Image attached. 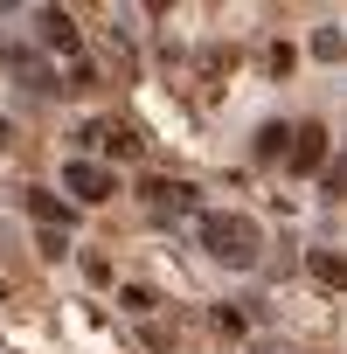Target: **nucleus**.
<instances>
[{"label": "nucleus", "instance_id": "obj_1", "mask_svg": "<svg viewBox=\"0 0 347 354\" xmlns=\"http://www.w3.org/2000/svg\"><path fill=\"white\" fill-rule=\"evenodd\" d=\"M202 250H209L216 264H229V271H250V264L264 257V230H257L243 209H216V216H202Z\"/></svg>", "mask_w": 347, "mask_h": 354}, {"label": "nucleus", "instance_id": "obj_2", "mask_svg": "<svg viewBox=\"0 0 347 354\" xmlns=\"http://www.w3.org/2000/svg\"><path fill=\"white\" fill-rule=\"evenodd\" d=\"M63 188H70L77 202H111V195H118V174L97 167V160H70V167H63Z\"/></svg>", "mask_w": 347, "mask_h": 354}, {"label": "nucleus", "instance_id": "obj_3", "mask_svg": "<svg viewBox=\"0 0 347 354\" xmlns=\"http://www.w3.org/2000/svg\"><path fill=\"white\" fill-rule=\"evenodd\" d=\"M333 153H326V125H292V146H285V167L292 174H319Z\"/></svg>", "mask_w": 347, "mask_h": 354}, {"label": "nucleus", "instance_id": "obj_4", "mask_svg": "<svg viewBox=\"0 0 347 354\" xmlns=\"http://www.w3.org/2000/svg\"><path fill=\"white\" fill-rule=\"evenodd\" d=\"M84 139H91V146H104L111 160H139V146H146V139H139L132 125H118V118H97V125H84Z\"/></svg>", "mask_w": 347, "mask_h": 354}, {"label": "nucleus", "instance_id": "obj_5", "mask_svg": "<svg viewBox=\"0 0 347 354\" xmlns=\"http://www.w3.org/2000/svg\"><path fill=\"white\" fill-rule=\"evenodd\" d=\"M139 195H146V209H153V216H167V209L181 216V209H195V188H188V181H146Z\"/></svg>", "mask_w": 347, "mask_h": 354}, {"label": "nucleus", "instance_id": "obj_6", "mask_svg": "<svg viewBox=\"0 0 347 354\" xmlns=\"http://www.w3.org/2000/svg\"><path fill=\"white\" fill-rule=\"evenodd\" d=\"M42 42L63 49V56H77V21H70L63 8H42Z\"/></svg>", "mask_w": 347, "mask_h": 354}, {"label": "nucleus", "instance_id": "obj_7", "mask_svg": "<svg viewBox=\"0 0 347 354\" xmlns=\"http://www.w3.org/2000/svg\"><path fill=\"white\" fill-rule=\"evenodd\" d=\"M28 216H35V223H42V230H56V223H63V230H70V209H63V202H56V195H49V188H28Z\"/></svg>", "mask_w": 347, "mask_h": 354}, {"label": "nucleus", "instance_id": "obj_8", "mask_svg": "<svg viewBox=\"0 0 347 354\" xmlns=\"http://www.w3.org/2000/svg\"><path fill=\"white\" fill-rule=\"evenodd\" d=\"M285 146H292V125H264L257 132V160H285Z\"/></svg>", "mask_w": 347, "mask_h": 354}, {"label": "nucleus", "instance_id": "obj_9", "mask_svg": "<svg viewBox=\"0 0 347 354\" xmlns=\"http://www.w3.org/2000/svg\"><path fill=\"white\" fill-rule=\"evenodd\" d=\"M319 188H326V195H333V202H340V195H347V160H326V167H319Z\"/></svg>", "mask_w": 347, "mask_h": 354}, {"label": "nucleus", "instance_id": "obj_10", "mask_svg": "<svg viewBox=\"0 0 347 354\" xmlns=\"http://www.w3.org/2000/svg\"><path fill=\"white\" fill-rule=\"evenodd\" d=\"M312 278H326V285H340L347 271H340V257H326V250H312Z\"/></svg>", "mask_w": 347, "mask_h": 354}, {"label": "nucleus", "instance_id": "obj_11", "mask_svg": "<svg viewBox=\"0 0 347 354\" xmlns=\"http://www.w3.org/2000/svg\"><path fill=\"white\" fill-rule=\"evenodd\" d=\"M118 306H125V313H153V292H146V285H125Z\"/></svg>", "mask_w": 347, "mask_h": 354}, {"label": "nucleus", "instance_id": "obj_12", "mask_svg": "<svg viewBox=\"0 0 347 354\" xmlns=\"http://www.w3.org/2000/svg\"><path fill=\"white\" fill-rule=\"evenodd\" d=\"M35 250H42V257H63V250H70V236H63V230H42V243H35Z\"/></svg>", "mask_w": 347, "mask_h": 354}, {"label": "nucleus", "instance_id": "obj_13", "mask_svg": "<svg viewBox=\"0 0 347 354\" xmlns=\"http://www.w3.org/2000/svg\"><path fill=\"white\" fill-rule=\"evenodd\" d=\"M84 278H91V285H111V264H104V257L91 250V257H84Z\"/></svg>", "mask_w": 347, "mask_h": 354}, {"label": "nucleus", "instance_id": "obj_14", "mask_svg": "<svg viewBox=\"0 0 347 354\" xmlns=\"http://www.w3.org/2000/svg\"><path fill=\"white\" fill-rule=\"evenodd\" d=\"M8 139H15V132H8V118H0V146H8Z\"/></svg>", "mask_w": 347, "mask_h": 354}, {"label": "nucleus", "instance_id": "obj_15", "mask_svg": "<svg viewBox=\"0 0 347 354\" xmlns=\"http://www.w3.org/2000/svg\"><path fill=\"white\" fill-rule=\"evenodd\" d=\"M0 299H8V278H0Z\"/></svg>", "mask_w": 347, "mask_h": 354}]
</instances>
